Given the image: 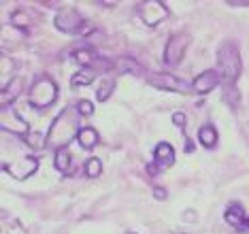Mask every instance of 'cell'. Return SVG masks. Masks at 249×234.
I'll list each match as a JSON object with an SVG mask.
<instances>
[{
  "instance_id": "obj_1",
  "label": "cell",
  "mask_w": 249,
  "mask_h": 234,
  "mask_svg": "<svg viewBox=\"0 0 249 234\" xmlns=\"http://www.w3.org/2000/svg\"><path fill=\"white\" fill-rule=\"evenodd\" d=\"M81 130H83L81 128V113L77 109H72V107H69V109H64L53 119L45 143H47V147H53L55 151L66 149V145H69L75 136H79Z\"/></svg>"
},
{
  "instance_id": "obj_2",
  "label": "cell",
  "mask_w": 249,
  "mask_h": 234,
  "mask_svg": "<svg viewBox=\"0 0 249 234\" xmlns=\"http://www.w3.org/2000/svg\"><path fill=\"white\" fill-rule=\"evenodd\" d=\"M217 64H219V72L228 83H234L241 75V55H239V47L232 43H226L219 47L217 51Z\"/></svg>"
},
{
  "instance_id": "obj_3",
  "label": "cell",
  "mask_w": 249,
  "mask_h": 234,
  "mask_svg": "<svg viewBox=\"0 0 249 234\" xmlns=\"http://www.w3.org/2000/svg\"><path fill=\"white\" fill-rule=\"evenodd\" d=\"M55 96H58V88L49 77H38L32 83L30 92H28V102H30L35 109H45V107L53 105Z\"/></svg>"
},
{
  "instance_id": "obj_4",
  "label": "cell",
  "mask_w": 249,
  "mask_h": 234,
  "mask_svg": "<svg viewBox=\"0 0 249 234\" xmlns=\"http://www.w3.org/2000/svg\"><path fill=\"white\" fill-rule=\"evenodd\" d=\"M190 45V34L188 32H177L168 38L166 47H164V64L166 66H177L185 55V49Z\"/></svg>"
},
{
  "instance_id": "obj_5",
  "label": "cell",
  "mask_w": 249,
  "mask_h": 234,
  "mask_svg": "<svg viewBox=\"0 0 249 234\" xmlns=\"http://www.w3.org/2000/svg\"><path fill=\"white\" fill-rule=\"evenodd\" d=\"M149 83L154 85V88H158V90H166V92H181V94H192L194 92L192 83H185L183 79H179L175 75H160V72H156V75L149 77Z\"/></svg>"
},
{
  "instance_id": "obj_6",
  "label": "cell",
  "mask_w": 249,
  "mask_h": 234,
  "mask_svg": "<svg viewBox=\"0 0 249 234\" xmlns=\"http://www.w3.org/2000/svg\"><path fill=\"white\" fill-rule=\"evenodd\" d=\"M55 28L66 34H75L83 28V17L75 9H64L55 15Z\"/></svg>"
},
{
  "instance_id": "obj_7",
  "label": "cell",
  "mask_w": 249,
  "mask_h": 234,
  "mask_svg": "<svg viewBox=\"0 0 249 234\" xmlns=\"http://www.w3.org/2000/svg\"><path fill=\"white\" fill-rule=\"evenodd\" d=\"M0 126H2L4 132H13V134H26L28 132V124L18 115V111H15L13 107H2Z\"/></svg>"
},
{
  "instance_id": "obj_8",
  "label": "cell",
  "mask_w": 249,
  "mask_h": 234,
  "mask_svg": "<svg viewBox=\"0 0 249 234\" xmlns=\"http://www.w3.org/2000/svg\"><path fill=\"white\" fill-rule=\"evenodd\" d=\"M36 168H38V160L32 158V156L19 158V160H15V162H11L4 166V170H7L11 177H15V179H26V177L35 175Z\"/></svg>"
},
{
  "instance_id": "obj_9",
  "label": "cell",
  "mask_w": 249,
  "mask_h": 234,
  "mask_svg": "<svg viewBox=\"0 0 249 234\" xmlns=\"http://www.w3.org/2000/svg\"><path fill=\"white\" fill-rule=\"evenodd\" d=\"M166 15H168L166 7L162 2H158V0H149V2L141 4V17H143L147 26H158Z\"/></svg>"
},
{
  "instance_id": "obj_10",
  "label": "cell",
  "mask_w": 249,
  "mask_h": 234,
  "mask_svg": "<svg viewBox=\"0 0 249 234\" xmlns=\"http://www.w3.org/2000/svg\"><path fill=\"white\" fill-rule=\"evenodd\" d=\"M219 83H222V72L219 71H205L194 79L192 88H194L196 94H209V92H213Z\"/></svg>"
},
{
  "instance_id": "obj_11",
  "label": "cell",
  "mask_w": 249,
  "mask_h": 234,
  "mask_svg": "<svg viewBox=\"0 0 249 234\" xmlns=\"http://www.w3.org/2000/svg\"><path fill=\"white\" fill-rule=\"evenodd\" d=\"M175 162V149L168 143H158L154 149V164L160 168H168Z\"/></svg>"
},
{
  "instance_id": "obj_12",
  "label": "cell",
  "mask_w": 249,
  "mask_h": 234,
  "mask_svg": "<svg viewBox=\"0 0 249 234\" xmlns=\"http://www.w3.org/2000/svg\"><path fill=\"white\" fill-rule=\"evenodd\" d=\"M77 141L83 149H92V147L98 145V132H96V128H92V126H86V128L79 132Z\"/></svg>"
},
{
  "instance_id": "obj_13",
  "label": "cell",
  "mask_w": 249,
  "mask_h": 234,
  "mask_svg": "<svg viewBox=\"0 0 249 234\" xmlns=\"http://www.w3.org/2000/svg\"><path fill=\"white\" fill-rule=\"evenodd\" d=\"M226 221H228L230 226L243 228V224H245V213H243L241 204H230L228 211H226Z\"/></svg>"
},
{
  "instance_id": "obj_14",
  "label": "cell",
  "mask_w": 249,
  "mask_h": 234,
  "mask_svg": "<svg viewBox=\"0 0 249 234\" xmlns=\"http://www.w3.org/2000/svg\"><path fill=\"white\" fill-rule=\"evenodd\" d=\"M198 141L205 147H215V143H217V130H215L213 126H202V128L198 130Z\"/></svg>"
},
{
  "instance_id": "obj_15",
  "label": "cell",
  "mask_w": 249,
  "mask_h": 234,
  "mask_svg": "<svg viewBox=\"0 0 249 234\" xmlns=\"http://www.w3.org/2000/svg\"><path fill=\"white\" fill-rule=\"evenodd\" d=\"M0 75H2V79H0V85H2V90H7L9 79L13 77V62H11L7 55H2V58H0Z\"/></svg>"
},
{
  "instance_id": "obj_16",
  "label": "cell",
  "mask_w": 249,
  "mask_h": 234,
  "mask_svg": "<svg viewBox=\"0 0 249 234\" xmlns=\"http://www.w3.org/2000/svg\"><path fill=\"white\" fill-rule=\"evenodd\" d=\"M71 151L69 149H58L55 151V168L62 170V173H69L71 168Z\"/></svg>"
},
{
  "instance_id": "obj_17",
  "label": "cell",
  "mask_w": 249,
  "mask_h": 234,
  "mask_svg": "<svg viewBox=\"0 0 249 234\" xmlns=\"http://www.w3.org/2000/svg\"><path fill=\"white\" fill-rule=\"evenodd\" d=\"M113 90H115V79H105V81H100V85H98V92H96V98H98L100 102H105V100L111 96Z\"/></svg>"
},
{
  "instance_id": "obj_18",
  "label": "cell",
  "mask_w": 249,
  "mask_h": 234,
  "mask_svg": "<svg viewBox=\"0 0 249 234\" xmlns=\"http://www.w3.org/2000/svg\"><path fill=\"white\" fill-rule=\"evenodd\" d=\"M94 71H89V68H86V71H81V72H77V75H72V85L75 88H79V85H89L94 81Z\"/></svg>"
},
{
  "instance_id": "obj_19",
  "label": "cell",
  "mask_w": 249,
  "mask_h": 234,
  "mask_svg": "<svg viewBox=\"0 0 249 234\" xmlns=\"http://www.w3.org/2000/svg\"><path fill=\"white\" fill-rule=\"evenodd\" d=\"M113 68H115L117 72H132V71H141V66L137 64L134 60H130V58H120V62L117 64H113Z\"/></svg>"
},
{
  "instance_id": "obj_20",
  "label": "cell",
  "mask_w": 249,
  "mask_h": 234,
  "mask_svg": "<svg viewBox=\"0 0 249 234\" xmlns=\"http://www.w3.org/2000/svg\"><path fill=\"white\" fill-rule=\"evenodd\" d=\"M19 94V81L11 83V88H7L2 92V107H11V100H15Z\"/></svg>"
},
{
  "instance_id": "obj_21",
  "label": "cell",
  "mask_w": 249,
  "mask_h": 234,
  "mask_svg": "<svg viewBox=\"0 0 249 234\" xmlns=\"http://www.w3.org/2000/svg\"><path fill=\"white\" fill-rule=\"evenodd\" d=\"M100 173H103V162H100L98 158H89L86 162V175L94 179V177H98Z\"/></svg>"
},
{
  "instance_id": "obj_22",
  "label": "cell",
  "mask_w": 249,
  "mask_h": 234,
  "mask_svg": "<svg viewBox=\"0 0 249 234\" xmlns=\"http://www.w3.org/2000/svg\"><path fill=\"white\" fill-rule=\"evenodd\" d=\"M75 58H77V62L81 66H86V68H89L92 71V66H94V55H92V51H88V49H81V51H77L75 54Z\"/></svg>"
},
{
  "instance_id": "obj_23",
  "label": "cell",
  "mask_w": 249,
  "mask_h": 234,
  "mask_svg": "<svg viewBox=\"0 0 249 234\" xmlns=\"http://www.w3.org/2000/svg\"><path fill=\"white\" fill-rule=\"evenodd\" d=\"M11 21H13V26H19V28H26L30 24V15L26 13V11H15L13 17H11Z\"/></svg>"
},
{
  "instance_id": "obj_24",
  "label": "cell",
  "mask_w": 249,
  "mask_h": 234,
  "mask_svg": "<svg viewBox=\"0 0 249 234\" xmlns=\"http://www.w3.org/2000/svg\"><path fill=\"white\" fill-rule=\"evenodd\" d=\"M77 111L81 113V117H88V115H92V113H94V107H92V102H89V100H81L77 105Z\"/></svg>"
},
{
  "instance_id": "obj_25",
  "label": "cell",
  "mask_w": 249,
  "mask_h": 234,
  "mask_svg": "<svg viewBox=\"0 0 249 234\" xmlns=\"http://www.w3.org/2000/svg\"><path fill=\"white\" fill-rule=\"evenodd\" d=\"M173 124L175 126H179V128H183V126H185V115H183V113H175V115H173Z\"/></svg>"
},
{
  "instance_id": "obj_26",
  "label": "cell",
  "mask_w": 249,
  "mask_h": 234,
  "mask_svg": "<svg viewBox=\"0 0 249 234\" xmlns=\"http://www.w3.org/2000/svg\"><path fill=\"white\" fill-rule=\"evenodd\" d=\"M154 196L158 198V200H164V198H166V190H162V187H156V190H154Z\"/></svg>"
},
{
  "instance_id": "obj_27",
  "label": "cell",
  "mask_w": 249,
  "mask_h": 234,
  "mask_svg": "<svg viewBox=\"0 0 249 234\" xmlns=\"http://www.w3.org/2000/svg\"><path fill=\"white\" fill-rule=\"evenodd\" d=\"M243 230H247V232H249V217L245 219V224H243Z\"/></svg>"
},
{
  "instance_id": "obj_28",
  "label": "cell",
  "mask_w": 249,
  "mask_h": 234,
  "mask_svg": "<svg viewBox=\"0 0 249 234\" xmlns=\"http://www.w3.org/2000/svg\"><path fill=\"white\" fill-rule=\"evenodd\" d=\"M128 234H137V232H128Z\"/></svg>"
}]
</instances>
